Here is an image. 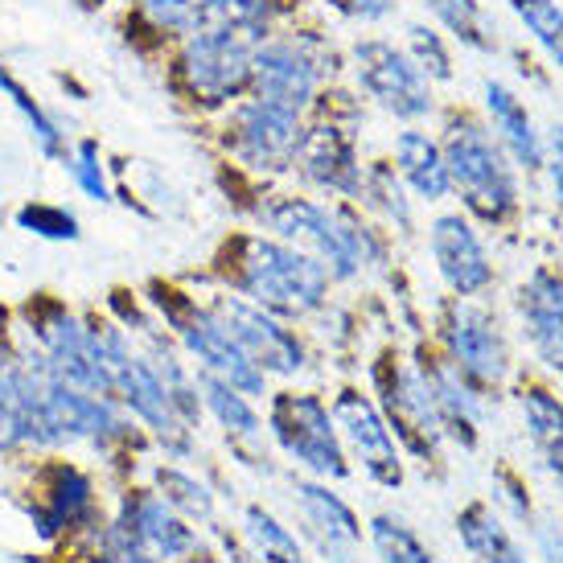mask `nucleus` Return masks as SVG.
Wrapping results in <instances>:
<instances>
[{
	"label": "nucleus",
	"mask_w": 563,
	"mask_h": 563,
	"mask_svg": "<svg viewBox=\"0 0 563 563\" xmlns=\"http://www.w3.org/2000/svg\"><path fill=\"white\" fill-rule=\"evenodd\" d=\"M260 222H264L272 239H284L313 255L317 264L329 272V280H354L366 267L383 264V243L371 227H362L350 210H333L313 198H297L284 194L260 206Z\"/></svg>",
	"instance_id": "nucleus-1"
},
{
	"label": "nucleus",
	"mask_w": 563,
	"mask_h": 563,
	"mask_svg": "<svg viewBox=\"0 0 563 563\" xmlns=\"http://www.w3.org/2000/svg\"><path fill=\"white\" fill-rule=\"evenodd\" d=\"M231 284L276 317H309L329 297L325 267L272 235H243L231 243Z\"/></svg>",
	"instance_id": "nucleus-2"
},
{
	"label": "nucleus",
	"mask_w": 563,
	"mask_h": 563,
	"mask_svg": "<svg viewBox=\"0 0 563 563\" xmlns=\"http://www.w3.org/2000/svg\"><path fill=\"white\" fill-rule=\"evenodd\" d=\"M444 165H449V181L461 194V202L470 214H477L482 222H510L518 214V177L515 161L506 157V148L494 141L489 124L473 120V115H453L444 136Z\"/></svg>",
	"instance_id": "nucleus-3"
},
{
	"label": "nucleus",
	"mask_w": 563,
	"mask_h": 563,
	"mask_svg": "<svg viewBox=\"0 0 563 563\" xmlns=\"http://www.w3.org/2000/svg\"><path fill=\"white\" fill-rule=\"evenodd\" d=\"M260 46L210 33H181V49L173 58L177 91L198 108H227L251 95V58Z\"/></svg>",
	"instance_id": "nucleus-4"
},
{
	"label": "nucleus",
	"mask_w": 563,
	"mask_h": 563,
	"mask_svg": "<svg viewBox=\"0 0 563 563\" xmlns=\"http://www.w3.org/2000/svg\"><path fill=\"white\" fill-rule=\"evenodd\" d=\"M354 79L378 108L404 120V124H420L437 111V91L432 79L420 66L411 63L404 46H395L387 37H362L354 42Z\"/></svg>",
	"instance_id": "nucleus-5"
},
{
	"label": "nucleus",
	"mask_w": 563,
	"mask_h": 563,
	"mask_svg": "<svg viewBox=\"0 0 563 563\" xmlns=\"http://www.w3.org/2000/svg\"><path fill=\"white\" fill-rule=\"evenodd\" d=\"M157 305H161V313H165V321L177 329L181 345L202 362L206 375L231 383V387L243 395H264V371L255 366V358L231 338V329L222 325L210 309H198L194 300L177 297V292L157 297Z\"/></svg>",
	"instance_id": "nucleus-6"
},
{
	"label": "nucleus",
	"mask_w": 563,
	"mask_h": 563,
	"mask_svg": "<svg viewBox=\"0 0 563 563\" xmlns=\"http://www.w3.org/2000/svg\"><path fill=\"white\" fill-rule=\"evenodd\" d=\"M305 141V115L280 103L243 95L227 120V148L255 173H288Z\"/></svg>",
	"instance_id": "nucleus-7"
},
{
	"label": "nucleus",
	"mask_w": 563,
	"mask_h": 563,
	"mask_svg": "<svg viewBox=\"0 0 563 563\" xmlns=\"http://www.w3.org/2000/svg\"><path fill=\"white\" fill-rule=\"evenodd\" d=\"M267 423H272V432H276L284 453L292 456V461H300L309 473L333 477V482L350 473L333 411L317 395H297V391L276 395L272 411H267Z\"/></svg>",
	"instance_id": "nucleus-8"
},
{
	"label": "nucleus",
	"mask_w": 563,
	"mask_h": 563,
	"mask_svg": "<svg viewBox=\"0 0 563 563\" xmlns=\"http://www.w3.org/2000/svg\"><path fill=\"white\" fill-rule=\"evenodd\" d=\"M103 350H108V371H111V387L124 399V407L136 416L141 423H148L165 444H173L177 453H186V420L177 416L169 391L161 375L153 371V362L132 354L124 329L103 325Z\"/></svg>",
	"instance_id": "nucleus-9"
},
{
	"label": "nucleus",
	"mask_w": 563,
	"mask_h": 563,
	"mask_svg": "<svg viewBox=\"0 0 563 563\" xmlns=\"http://www.w3.org/2000/svg\"><path fill=\"white\" fill-rule=\"evenodd\" d=\"M321 82H325V63L313 49V42L300 33H292V37L272 33L251 58V95L292 108L300 115L321 99Z\"/></svg>",
	"instance_id": "nucleus-10"
},
{
	"label": "nucleus",
	"mask_w": 563,
	"mask_h": 563,
	"mask_svg": "<svg viewBox=\"0 0 563 563\" xmlns=\"http://www.w3.org/2000/svg\"><path fill=\"white\" fill-rule=\"evenodd\" d=\"M37 354L82 391L91 395H115L108 371V350H103V325L95 329L79 317L49 309L46 317H37Z\"/></svg>",
	"instance_id": "nucleus-11"
},
{
	"label": "nucleus",
	"mask_w": 563,
	"mask_h": 563,
	"mask_svg": "<svg viewBox=\"0 0 563 563\" xmlns=\"http://www.w3.org/2000/svg\"><path fill=\"white\" fill-rule=\"evenodd\" d=\"M444 345H449V362L473 387H498L506 371H510V350L501 338V325L494 313H485L482 305L461 297L449 305L444 317Z\"/></svg>",
	"instance_id": "nucleus-12"
},
{
	"label": "nucleus",
	"mask_w": 563,
	"mask_h": 563,
	"mask_svg": "<svg viewBox=\"0 0 563 563\" xmlns=\"http://www.w3.org/2000/svg\"><path fill=\"white\" fill-rule=\"evenodd\" d=\"M300 177L317 189H329V194H342V198H362V157H358V136H354V124H342V120H317V124H305V141H300L297 165Z\"/></svg>",
	"instance_id": "nucleus-13"
},
{
	"label": "nucleus",
	"mask_w": 563,
	"mask_h": 563,
	"mask_svg": "<svg viewBox=\"0 0 563 563\" xmlns=\"http://www.w3.org/2000/svg\"><path fill=\"white\" fill-rule=\"evenodd\" d=\"M210 313L231 329V338L247 350L264 375L267 371L272 375H297V371H305V345H300L292 329H284L276 321V313L251 305L247 297H219Z\"/></svg>",
	"instance_id": "nucleus-14"
},
{
	"label": "nucleus",
	"mask_w": 563,
	"mask_h": 563,
	"mask_svg": "<svg viewBox=\"0 0 563 563\" xmlns=\"http://www.w3.org/2000/svg\"><path fill=\"white\" fill-rule=\"evenodd\" d=\"M194 548V531L173 515L169 501L141 494L124 506V518L111 527L108 555H144V560H177Z\"/></svg>",
	"instance_id": "nucleus-15"
},
{
	"label": "nucleus",
	"mask_w": 563,
	"mask_h": 563,
	"mask_svg": "<svg viewBox=\"0 0 563 563\" xmlns=\"http://www.w3.org/2000/svg\"><path fill=\"white\" fill-rule=\"evenodd\" d=\"M333 423L338 432L350 440V449L358 453L362 470L371 473L378 485L404 482V465H399V449H395V432L387 416L375 407V399L362 391H342L333 399Z\"/></svg>",
	"instance_id": "nucleus-16"
},
{
	"label": "nucleus",
	"mask_w": 563,
	"mask_h": 563,
	"mask_svg": "<svg viewBox=\"0 0 563 563\" xmlns=\"http://www.w3.org/2000/svg\"><path fill=\"white\" fill-rule=\"evenodd\" d=\"M428 251L437 260L440 280L453 288L456 297H482L494 284V264L485 255L482 235L461 214H440L428 227Z\"/></svg>",
	"instance_id": "nucleus-17"
},
{
	"label": "nucleus",
	"mask_w": 563,
	"mask_h": 563,
	"mask_svg": "<svg viewBox=\"0 0 563 563\" xmlns=\"http://www.w3.org/2000/svg\"><path fill=\"white\" fill-rule=\"evenodd\" d=\"M378 383H383V404L391 416L387 423H395L391 432H399L420 456L437 453V444L444 440V423H440L423 366H395L391 375H378Z\"/></svg>",
	"instance_id": "nucleus-18"
},
{
	"label": "nucleus",
	"mask_w": 563,
	"mask_h": 563,
	"mask_svg": "<svg viewBox=\"0 0 563 563\" xmlns=\"http://www.w3.org/2000/svg\"><path fill=\"white\" fill-rule=\"evenodd\" d=\"M518 317L527 342L551 375L563 378V276L551 267H534L518 288Z\"/></svg>",
	"instance_id": "nucleus-19"
},
{
	"label": "nucleus",
	"mask_w": 563,
	"mask_h": 563,
	"mask_svg": "<svg viewBox=\"0 0 563 563\" xmlns=\"http://www.w3.org/2000/svg\"><path fill=\"white\" fill-rule=\"evenodd\" d=\"M46 444L42 440V371L33 354H0V449Z\"/></svg>",
	"instance_id": "nucleus-20"
},
{
	"label": "nucleus",
	"mask_w": 563,
	"mask_h": 563,
	"mask_svg": "<svg viewBox=\"0 0 563 563\" xmlns=\"http://www.w3.org/2000/svg\"><path fill=\"white\" fill-rule=\"evenodd\" d=\"M485 120H489L494 141L506 148V157L515 161L518 169H543V132L515 87H506L501 79H485Z\"/></svg>",
	"instance_id": "nucleus-21"
},
{
	"label": "nucleus",
	"mask_w": 563,
	"mask_h": 563,
	"mask_svg": "<svg viewBox=\"0 0 563 563\" xmlns=\"http://www.w3.org/2000/svg\"><path fill=\"white\" fill-rule=\"evenodd\" d=\"M276 25V0H198L186 33L235 37L247 46H264Z\"/></svg>",
	"instance_id": "nucleus-22"
},
{
	"label": "nucleus",
	"mask_w": 563,
	"mask_h": 563,
	"mask_svg": "<svg viewBox=\"0 0 563 563\" xmlns=\"http://www.w3.org/2000/svg\"><path fill=\"white\" fill-rule=\"evenodd\" d=\"M395 173L399 181L411 186L423 202H444L453 194V181H449V165H444V148H440L437 136H428L423 128L407 124L399 136H395Z\"/></svg>",
	"instance_id": "nucleus-23"
},
{
	"label": "nucleus",
	"mask_w": 563,
	"mask_h": 563,
	"mask_svg": "<svg viewBox=\"0 0 563 563\" xmlns=\"http://www.w3.org/2000/svg\"><path fill=\"white\" fill-rule=\"evenodd\" d=\"M297 506L300 515H305V522L313 527V534L321 539V551L333 555L338 563H350V548L362 539L354 510L317 482H297Z\"/></svg>",
	"instance_id": "nucleus-24"
},
{
	"label": "nucleus",
	"mask_w": 563,
	"mask_h": 563,
	"mask_svg": "<svg viewBox=\"0 0 563 563\" xmlns=\"http://www.w3.org/2000/svg\"><path fill=\"white\" fill-rule=\"evenodd\" d=\"M432 399H437L440 423H444V437H456L465 449L477 444V428H482V395L470 378L456 371L453 362H440V366H423Z\"/></svg>",
	"instance_id": "nucleus-25"
},
{
	"label": "nucleus",
	"mask_w": 563,
	"mask_h": 563,
	"mask_svg": "<svg viewBox=\"0 0 563 563\" xmlns=\"http://www.w3.org/2000/svg\"><path fill=\"white\" fill-rule=\"evenodd\" d=\"M522 423L539 465L563 485V399L548 387L522 391Z\"/></svg>",
	"instance_id": "nucleus-26"
},
{
	"label": "nucleus",
	"mask_w": 563,
	"mask_h": 563,
	"mask_svg": "<svg viewBox=\"0 0 563 563\" xmlns=\"http://www.w3.org/2000/svg\"><path fill=\"white\" fill-rule=\"evenodd\" d=\"M456 531H461V543H465L482 563H531L527 551H522V543L510 534V527H506L485 501L465 506V515L456 518Z\"/></svg>",
	"instance_id": "nucleus-27"
},
{
	"label": "nucleus",
	"mask_w": 563,
	"mask_h": 563,
	"mask_svg": "<svg viewBox=\"0 0 563 563\" xmlns=\"http://www.w3.org/2000/svg\"><path fill=\"white\" fill-rule=\"evenodd\" d=\"M87 510H91V482H87L79 470H70V465L49 470L46 506L33 510V515H37V531H42V539H54L58 531L75 527Z\"/></svg>",
	"instance_id": "nucleus-28"
},
{
	"label": "nucleus",
	"mask_w": 563,
	"mask_h": 563,
	"mask_svg": "<svg viewBox=\"0 0 563 563\" xmlns=\"http://www.w3.org/2000/svg\"><path fill=\"white\" fill-rule=\"evenodd\" d=\"M420 4L465 49H477V54H494L498 49V37H494V25L485 16L482 0H420Z\"/></svg>",
	"instance_id": "nucleus-29"
},
{
	"label": "nucleus",
	"mask_w": 563,
	"mask_h": 563,
	"mask_svg": "<svg viewBox=\"0 0 563 563\" xmlns=\"http://www.w3.org/2000/svg\"><path fill=\"white\" fill-rule=\"evenodd\" d=\"M0 91L9 95V103H13L16 111H21V120H25V128H30L33 144L46 153L49 161H66L70 157V148H66V132L63 124L49 115L37 99H33L30 91H25V82L16 79V75H9V70H0Z\"/></svg>",
	"instance_id": "nucleus-30"
},
{
	"label": "nucleus",
	"mask_w": 563,
	"mask_h": 563,
	"mask_svg": "<svg viewBox=\"0 0 563 563\" xmlns=\"http://www.w3.org/2000/svg\"><path fill=\"white\" fill-rule=\"evenodd\" d=\"M510 13L527 30L534 46L551 58V66L563 75V9L560 0H510Z\"/></svg>",
	"instance_id": "nucleus-31"
},
{
	"label": "nucleus",
	"mask_w": 563,
	"mask_h": 563,
	"mask_svg": "<svg viewBox=\"0 0 563 563\" xmlns=\"http://www.w3.org/2000/svg\"><path fill=\"white\" fill-rule=\"evenodd\" d=\"M198 387H202L206 407L214 411V420H219L231 437H260V416H255V407H251V395L235 391L231 383L206 375V371L198 375Z\"/></svg>",
	"instance_id": "nucleus-32"
},
{
	"label": "nucleus",
	"mask_w": 563,
	"mask_h": 563,
	"mask_svg": "<svg viewBox=\"0 0 563 563\" xmlns=\"http://www.w3.org/2000/svg\"><path fill=\"white\" fill-rule=\"evenodd\" d=\"M371 539H375L378 555H383V563H437L432 560V551L423 548L416 534L407 531L399 518H375L371 522Z\"/></svg>",
	"instance_id": "nucleus-33"
},
{
	"label": "nucleus",
	"mask_w": 563,
	"mask_h": 563,
	"mask_svg": "<svg viewBox=\"0 0 563 563\" xmlns=\"http://www.w3.org/2000/svg\"><path fill=\"white\" fill-rule=\"evenodd\" d=\"M247 534L255 539V548L264 551V560H272V563H300L297 534L288 531V527H280V522L267 515V510H260V506H251V510H247Z\"/></svg>",
	"instance_id": "nucleus-34"
},
{
	"label": "nucleus",
	"mask_w": 563,
	"mask_h": 563,
	"mask_svg": "<svg viewBox=\"0 0 563 563\" xmlns=\"http://www.w3.org/2000/svg\"><path fill=\"white\" fill-rule=\"evenodd\" d=\"M16 227L37 239H54V243H75L79 239V219L70 210H63V206H46V202L21 206L16 210Z\"/></svg>",
	"instance_id": "nucleus-35"
},
{
	"label": "nucleus",
	"mask_w": 563,
	"mask_h": 563,
	"mask_svg": "<svg viewBox=\"0 0 563 563\" xmlns=\"http://www.w3.org/2000/svg\"><path fill=\"white\" fill-rule=\"evenodd\" d=\"M407 54H411V63L420 66L432 82L453 79V54H449V46H444V37H440L437 30L411 25V30H407Z\"/></svg>",
	"instance_id": "nucleus-36"
},
{
	"label": "nucleus",
	"mask_w": 563,
	"mask_h": 563,
	"mask_svg": "<svg viewBox=\"0 0 563 563\" xmlns=\"http://www.w3.org/2000/svg\"><path fill=\"white\" fill-rule=\"evenodd\" d=\"M70 173H75V186L95 198V202H111V181H108V169H103V153H99V144L95 141H82L70 157H66Z\"/></svg>",
	"instance_id": "nucleus-37"
},
{
	"label": "nucleus",
	"mask_w": 563,
	"mask_h": 563,
	"mask_svg": "<svg viewBox=\"0 0 563 563\" xmlns=\"http://www.w3.org/2000/svg\"><path fill=\"white\" fill-rule=\"evenodd\" d=\"M198 0H132V9L153 33H165V37H181L189 25V13H194Z\"/></svg>",
	"instance_id": "nucleus-38"
},
{
	"label": "nucleus",
	"mask_w": 563,
	"mask_h": 563,
	"mask_svg": "<svg viewBox=\"0 0 563 563\" xmlns=\"http://www.w3.org/2000/svg\"><path fill=\"white\" fill-rule=\"evenodd\" d=\"M161 485H165L169 501L186 506L189 515H202V518L210 515V494H206L194 477H186V473H177V470H161Z\"/></svg>",
	"instance_id": "nucleus-39"
},
{
	"label": "nucleus",
	"mask_w": 563,
	"mask_h": 563,
	"mask_svg": "<svg viewBox=\"0 0 563 563\" xmlns=\"http://www.w3.org/2000/svg\"><path fill=\"white\" fill-rule=\"evenodd\" d=\"M543 173L551 181V198H555V210L563 214V120L543 132Z\"/></svg>",
	"instance_id": "nucleus-40"
},
{
	"label": "nucleus",
	"mask_w": 563,
	"mask_h": 563,
	"mask_svg": "<svg viewBox=\"0 0 563 563\" xmlns=\"http://www.w3.org/2000/svg\"><path fill=\"white\" fill-rule=\"evenodd\" d=\"M325 4L345 21H362V25H378V21L395 16V0H325Z\"/></svg>",
	"instance_id": "nucleus-41"
},
{
	"label": "nucleus",
	"mask_w": 563,
	"mask_h": 563,
	"mask_svg": "<svg viewBox=\"0 0 563 563\" xmlns=\"http://www.w3.org/2000/svg\"><path fill=\"white\" fill-rule=\"evenodd\" d=\"M534 548H539V560L543 563H563V531L555 522L534 527Z\"/></svg>",
	"instance_id": "nucleus-42"
},
{
	"label": "nucleus",
	"mask_w": 563,
	"mask_h": 563,
	"mask_svg": "<svg viewBox=\"0 0 563 563\" xmlns=\"http://www.w3.org/2000/svg\"><path fill=\"white\" fill-rule=\"evenodd\" d=\"M494 489H501L498 498L515 510V518H531V506H527V498H518V494H522V489H518V482H510L506 473H498V477H494Z\"/></svg>",
	"instance_id": "nucleus-43"
},
{
	"label": "nucleus",
	"mask_w": 563,
	"mask_h": 563,
	"mask_svg": "<svg viewBox=\"0 0 563 563\" xmlns=\"http://www.w3.org/2000/svg\"><path fill=\"white\" fill-rule=\"evenodd\" d=\"M103 563H153V560H144V555H108Z\"/></svg>",
	"instance_id": "nucleus-44"
}]
</instances>
